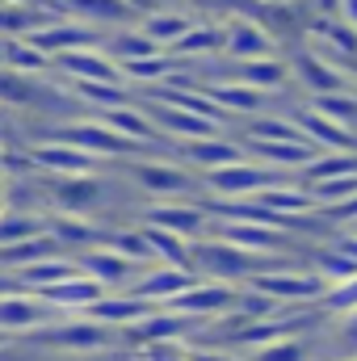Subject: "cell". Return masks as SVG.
Here are the masks:
<instances>
[{"label":"cell","instance_id":"6da1fadb","mask_svg":"<svg viewBox=\"0 0 357 361\" xmlns=\"http://www.w3.org/2000/svg\"><path fill=\"white\" fill-rule=\"evenodd\" d=\"M122 164L126 180L139 185L147 197H198V173H189L173 156H135Z\"/></svg>","mask_w":357,"mask_h":361},{"label":"cell","instance_id":"7a4b0ae2","mask_svg":"<svg viewBox=\"0 0 357 361\" xmlns=\"http://www.w3.org/2000/svg\"><path fill=\"white\" fill-rule=\"evenodd\" d=\"M273 185H294L286 173H273L265 164H253V160H240V164H227V169H214V173H202L198 177V193L202 197H257Z\"/></svg>","mask_w":357,"mask_h":361},{"label":"cell","instance_id":"3957f363","mask_svg":"<svg viewBox=\"0 0 357 361\" xmlns=\"http://www.w3.org/2000/svg\"><path fill=\"white\" fill-rule=\"evenodd\" d=\"M286 63H290V80H294V92L303 101L311 97H332V92H357V80L349 72L332 68L328 59H320L311 47H294L286 51Z\"/></svg>","mask_w":357,"mask_h":361},{"label":"cell","instance_id":"277c9868","mask_svg":"<svg viewBox=\"0 0 357 361\" xmlns=\"http://www.w3.org/2000/svg\"><path fill=\"white\" fill-rule=\"evenodd\" d=\"M206 240H219V244H231V248H244V252H257V257H286L290 261V244L294 235L290 231H277L265 223H206Z\"/></svg>","mask_w":357,"mask_h":361},{"label":"cell","instance_id":"5b68a950","mask_svg":"<svg viewBox=\"0 0 357 361\" xmlns=\"http://www.w3.org/2000/svg\"><path fill=\"white\" fill-rule=\"evenodd\" d=\"M30 341L47 345V349H63V353H101V349L114 345V328L76 315V319H55L42 332H30Z\"/></svg>","mask_w":357,"mask_h":361},{"label":"cell","instance_id":"8992f818","mask_svg":"<svg viewBox=\"0 0 357 361\" xmlns=\"http://www.w3.org/2000/svg\"><path fill=\"white\" fill-rule=\"evenodd\" d=\"M105 193H109V180L97 177V173L92 177H51L42 189V197L55 202L51 214H72V219H89L105 202Z\"/></svg>","mask_w":357,"mask_h":361},{"label":"cell","instance_id":"52a82bcc","mask_svg":"<svg viewBox=\"0 0 357 361\" xmlns=\"http://www.w3.org/2000/svg\"><path fill=\"white\" fill-rule=\"evenodd\" d=\"M55 319H63L55 307H47L38 294H25V290H4L0 294V336H30V332H42L51 328Z\"/></svg>","mask_w":357,"mask_h":361},{"label":"cell","instance_id":"ba28073f","mask_svg":"<svg viewBox=\"0 0 357 361\" xmlns=\"http://www.w3.org/2000/svg\"><path fill=\"white\" fill-rule=\"evenodd\" d=\"M282 47L248 17H227L223 21V59L227 63H253V59H273Z\"/></svg>","mask_w":357,"mask_h":361},{"label":"cell","instance_id":"9c48e42d","mask_svg":"<svg viewBox=\"0 0 357 361\" xmlns=\"http://www.w3.org/2000/svg\"><path fill=\"white\" fill-rule=\"evenodd\" d=\"M139 223H147V227H160V231H169V235H181V240H202L206 235V214H202V206H198V197H181V202H152L147 210H143V219Z\"/></svg>","mask_w":357,"mask_h":361},{"label":"cell","instance_id":"30bf717a","mask_svg":"<svg viewBox=\"0 0 357 361\" xmlns=\"http://www.w3.org/2000/svg\"><path fill=\"white\" fill-rule=\"evenodd\" d=\"M173 160L185 164L189 173H214V169H227V164H240L244 160V147L231 139V135H214V139H193V143H177L173 147Z\"/></svg>","mask_w":357,"mask_h":361},{"label":"cell","instance_id":"8fae6325","mask_svg":"<svg viewBox=\"0 0 357 361\" xmlns=\"http://www.w3.org/2000/svg\"><path fill=\"white\" fill-rule=\"evenodd\" d=\"M101 30H89V25H80V21H51L47 30H38V34H30L25 42L34 47V51H42L47 59H59V55H72V51H97L101 47Z\"/></svg>","mask_w":357,"mask_h":361},{"label":"cell","instance_id":"7c38bea8","mask_svg":"<svg viewBox=\"0 0 357 361\" xmlns=\"http://www.w3.org/2000/svg\"><path fill=\"white\" fill-rule=\"evenodd\" d=\"M189 286H198V277L189 269H169V265H152V269H143L135 281H131V298H139V302H152V307H169L173 298H181Z\"/></svg>","mask_w":357,"mask_h":361},{"label":"cell","instance_id":"4fadbf2b","mask_svg":"<svg viewBox=\"0 0 357 361\" xmlns=\"http://www.w3.org/2000/svg\"><path fill=\"white\" fill-rule=\"evenodd\" d=\"M76 261V269L85 273L89 281H97L105 294L109 290H118V294H126L131 290V281L139 277V265H131V261H122L118 252H109V248H89V252H80V257H72Z\"/></svg>","mask_w":357,"mask_h":361},{"label":"cell","instance_id":"5bb4252c","mask_svg":"<svg viewBox=\"0 0 357 361\" xmlns=\"http://www.w3.org/2000/svg\"><path fill=\"white\" fill-rule=\"evenodd\" d=\"M25 160L34 164V173H51V177H92L101 169V160H92L68 143H30Z\"/></svg>","mask_w":357,"mask_h":361},{"label":"cell","instance_id":"9a60e30c","mask_svg":"<svg viewBox=\"0 0 357 361\" xmlns=\"http://www.w3.org/2000/svg\"><path fill=\"white\" fill-rule=\"evenodd\" d=\"M164 55L177 59V63H198V59H214V55H223V21H206V17L193 21V25L181 34Z\"/></svg>","mask_w":357,"mask_h":361},{"label":"cell","instance_id":"2e32d148","mask_svg":"<svg viewBox=\"0 0 357 361\" xmlns=\"http://www.w3.org/2000/svg\"><path fill=\"white\" fill-rule=\"evenodd\" d=\"M236 286H219V281H198V286H189L181 298H173L164 311H177V315H189V319H198V315H214V311H227V307H236Z\"/></svg>","mask_w":357,"mask_h":361},{"label":"cell","instance_id":"e0dca14e","mask_svg":"<svg viewBox=\"0 0 357 361\" xmlns=\"http://www.w3.org/2000/svg\"><path fill=\"white\" fill-rule=\"evenodd\" d=\"M51 21H59L47 4L25 0V4H0V38H30L38 30H47Z\"/></svg>","mask_w":357,"mask_h":361},{"label":"cell","instance_id":"ac0fdd59","mask_svg":"<svg viewBox=\"0 0 357 361\" xmlns=\"http://www.w3.org/2000/svg\"><path fill=\"white\" fill-rule=\"evenodd\" d=\"M193 21H198V13H193V8H164V13L139 17V34H143V38H152L160 51H169V47L177 42Z\"/></svg>","mask_w":357,"mask_h":361},{"label":"cell","instance_id":"d6986e66","mask_svg":"<svg viewBox=\"0 0 357 361\" xmlns=\"http://www.w3.org/2000/svg\"><path fill=\"white\" fill-rule=\"evenodd\" d=\"M0 68L25 72V76H55L51 59H47L42 51H34L25 38H0Z\"/></svg>","mask_w":357,"mask_h":361},{"label":"cell","instance_id":"ffe728a7","mask_svg":"<svg viewBox=\"0 0 357 361\" xmlns=\"http://www.w3.org/2000/svg\"><path fill=\"white\" fill-rule=\"evenodd\" d=\"M357 173V152H315V160L294 177V185H320V180H337V177H353Z\"/></svg>","mask_w":357,"mask_h":361},{"label":"cell","instance_id":"44dd1931","mask_svg":"<svg viewBox=\"0 0 357 361\" xmlns=\"http://www.w3.org/2000/svg\"><path fill=\"white\" fill-rule=\"evenodd\" d=\"M139 231H143L147 252H152V261H156V265H169V269H189V240L169 235V231H160V227H147V223H139Z\"/></svg>","mask_w":357,"mask_h":361},{"label":"cell","instance_id":"7402d4cb","mask_svg":"<svg viewBox=\"0 0 357 361\" xmlns=\"http://www.w3.org/2000/svg\"><path fill=\"white\" fill-rule=\"evenodd\" d=\"M177 68H181L177 59H169V55L160 51V55H152V59L122 63L118 72H122V85H126V89H135V85H156V89H160V85H169V80H173V72H177Z\"/></svg>","mask_w":357,"mask_h":361},{"label":"cell","instance_id":"603a6c76","mask_svg":"<svg viewBox=\"0 0 357 361\" xmlns=\"http://www.w3.org/2000/svg\"><path fill=\"white\" fill-rule=\"evenodd\" d=\"M47 235V214H17V210H4L0 214V244H17V240H38Z\"/></svg>","mask_w":357,"mask_h":361},{"label":"cell","instance_id":"cb8c5ba5","mask_svg":"<svg viewBox=\"0 0 357 361\" xmlns=\"http://www.w3.org/2000/svg\"><path fill=\"white\" fill-rule=\"evenodd\" d=\"M311 8V17H320V21H328V17H341V0H307Z\"/></svg>","mask_w":357,"mask_h":361},{"label":"cell","instance_id":"d4e9b609","mask_svg":"<svg viewBox=\"0 0 357 361\" xmlns=\"http://www.w3.org/2000/svg\"><path fill=\"white\" fill-rule=\"evenodd\" d=\"M341 21L349 30H357V0H341Z\"/></svg>","mask_w":357,"mask_h":361},{"label":"cell","instance_id":"484cf974","mask_svg":"<svg viewBox=\"0 0 357 361\" xmlns=\"http://www.w3.org/2000/svg\"><path fill=\"white\" fill-rule=\"evenodd\" d=\"M185 0H156V8H181Z\"/></svg>","mask_w":357,"mask_h":361},{"label":"cell","instance_id":"4316f807","mask_svg":"<svg viewBox=\"0 0 357 361\" xmlns=\"http://www.w3.org/2000/svg\"><path fill=\"white\" fill-rule=\"evenodd\" d=\"M4 197H8V193H4V177H0V214L8 210V202H4Z\"/></svg>","mask_w":357,"mask_h":361},{"label":"cell","instance_id":"83f0119b","mask_svg":"<svg viewBox=\"0 0 357 361\" xmlns=\"http://www.w3.org/2000/svg\"><path fill=\"white\" fill-rule=\"evenodd\" d=\"M257 4H298V0H257Z\"/></svg>","mask_w":357,"mask_h":361},{"label":"cell","instance_id":"f1b7e54d","mask_svg":"<svg viewBox=\"0 0 357 361\" xmlns=\"http://www.w3.org/2000/svg\"><path fill=\"white\" fill-rule=\"evenodd\" d=\"M0 349H8V336H0Z\"/></svg>","mask_w":357,"mask_h":361}]
</instances>
